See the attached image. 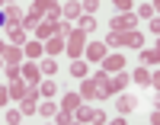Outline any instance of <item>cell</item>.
I'll use <instances>...</instances> for the list:
<instances>
[{
  "mask_svg": "<svg viewBox=\"0 0 160 125\" xmlns=\"http://www.w3.org/2000/svg\"><path fill=\"white\" fill-rule=\"evenodd\" d=\"M106 45H122V48H141L144 45V35L138 29H128V32H109L106 35Z\"/></svg>",
  "mask_w": 160,
  "mask_h": 125,
  "instance_id": "6da1fadb",
  "label": "cell"
},
{
  "mask_svg": "<svg viewBox=\"0 0 160 125\" xmlns=\"http://www.w3.org/2000/svg\"><path fill=\"white\" fill-rule=\"evenodd\" d=\"M83 48H87V32L83 29H71L68 32V42H64V51H68L71 58H80Z\"/></svg>",
  "mask_w": 160,
  "mask_h": 125,
  "instance_id": "7a4b0ae2",
  "label": "cell"
},
{
  "mask_svg": "<svg viewBox=\"0 0 160 125\" xmlns=\"http://www.w3.org/2000/svg\"><path fill=\"white\" fill-rule=\"evenodd\" d=\"M109 26H112V32H128V29H135V26H138V16H135V13H115V16L109 19Z\"/></svg>",
  "mask_w": 160,
  "mask_h": 125,
  "instance_id": "3957f363",
  "label": "cell"
},
{
  "mask_svg": "<svg viewBox=\"0 0 160 125\" xmlns=\"http://www.w3.org/2000/svg\"><path fill=\"white\" fill-rule=\"evenodd\" d=\"M74 119L77 122H106V112H102V109H93V106H77L74 109Z\"/></svg>",
  "mask_w": 160,
  "mask_h": 125,
  "instance_id": "277c9868",
  "label": "cell"
},
{
  "mask_svg": "<svg viewBox=\"0 0 160 125\" xmlns=\"http://www.w3.org/2000/svg\"><path fill=\"white\" fill-rule=\"evenodd\" d=\"M58 32H61V23H58V19H42V23L35 26V35H38V39H51V35H58ZM61 35H64V32H61Z\"/></svg>",
  "mask_w": 160,
  "mask_h": 125,
  "instance_id": "5b68a950",
  "label": "cell"
},
{
  "mask_svg": "<svg viewBox=\"0 0 160 125\" xmlns=\"http://www.w3.org/2000/svg\"><path fill=\"white\" fill-rule=\"evenodd\" d=\"M99 64H102L99 71H106V74H115V71H122V67H125V58H122V55H106V58H102Z\"/></svg>",
  "mask_w": 160,
  "mask_h": 125,
  "instance_id": "8992f818",
  "label": "cell"
},
{
  "mask_svg": "<svg viewBox=\"0 0 160 125\" xmlns=\"http://www.w3.org/2000/svg\"><path fill=\"white\" fill-rule=\"evenodd\" d=\"M64 42H68V35H51V39H45V55H51V58H55L58 51H64Z\"/></svg>",
  "mask_w": 160,
  "mask_h": 125,
  "instance_id": "52a82bcc",
  "label": "cell"
},
{
  "mask_svg": "<svg viewBox=\"0 0 160 125\" xmlns=\"http://www.w3.org/2000/svg\"><path fill=\"white\" fill-rule=\"evenodd\" d=\"M0 58H3V61H7V64H19V61H22V58H26V51H22V48H19V45H7V48H3V51H0Z\"/></svg>",
  "mask_w": 160,
  "mask_h": 125,
  "instance_id": "ba28073f",
  "label": "cell"
},
{
  "mask_svg": "<svg viewBox=\"0 0 160 125\" xmlns=\"http://www.w3.org/2000/svg\"><path fill=\"white\" fill-rule=\"evenodd\" d=\"M118 116H128L131 112V109H135L138 106V100H135V96H131V93H122V90H118Z\"/></svg>",
  "mask_w": 160,
  "mask_h": 125,
  "instance_id": "9c48e42d",
  "label": "cell"
},
{
  "mask_svg": "<svg viewBox=\"0 0 160 125\" xmlns=\"http://www.w3.org/2000/svg\"><path fill=\"white\" fill-rule=\"evenodd\" d=\"M83 55H87L90 61H102L106 58V42H90V45L83 48Z\"/></svg>",
  "mask_w": 160,
  "mask_h": 125,
  "instance_id": "30bf717a",
  "label": "cell"
},
{
  "mask_svg": "<svg viewBox=\"0 0 160 125\" xmlns=\"http://www.w3.org/2000/svg\"><path fill=\"white\" fill-rule=\"evenodd\" d=\"M131 80H138V83H144V87H151V83L157 87V74L151 77V71H148V64H144V67H138V71L131 74Z\"/></svg>",
  "mask_w": 160,
  "mask_h": 125,
  "instance_id": "8fae6325",
  "label": "cell"
},
{
  "mask_svg": "<svg viewBox=\"0 0 160 125\" xmlns=\"http://www.w3.org/2000/svg\"><path fill=\"white\" fill-rule=\"evenodd\" d=\"M19 77H22L26 83H38V80H42V71H38V64H26Z\"/></svg>",
  "mask_w": 160,
  "mask_h": 125,
  "instance_id": "7c38bea8",
  "label": "cell"
},
{
  "mask_svg": "<svg viewBox=\"0 0 160 125\" xmlns=\"http://www.w3.org/2000/svg\"><path fill=\"white\" fill-rule=\"evenodd\" d=\"M80 96H83V100H96V80H93V77H83V83H80Z\"/></svg>",
  "mask_w": 160,
  "mask_h": 125,
  "instance_id": "4fadbf2b",
  "label": "cell"
},
{
  "mask_svg": "<svg viewBox=\"0 0 160 125\" xmlns=\"http://www.w3.org/2000/svg\"><path fill=\"white\" fill-rule=\"evenodd\" d=\"M38 71H42V77H55V74H58V61L48 55V58H45L42 64H38Z\"/></svg>",
  "mask_w": 160,
  "mask_h": 125,
  "instance_id": "5bb4252c",
  "label": "cell"
},
{
  "mask_svg": "<svg viewBox=\"0 0 160 125\" xmlns=\"http://www.w3.org/2000/svg\"><path fill=\"white\" fill-rule=\"evenodd\" d=\"M10 96H13V100H22V93H26V80L22 77H16V80H10Z\"/></svg>",
  "mask_w": 160,
  "mask_h": 125,
  "instance_id": "9a60e30c",
  "label": "cell"
},
{
  "mask_svg": "<svg viewBox=\"0 0 160 125\" xmlns=\"http://www.w3.org/2000/svg\"><path fill=\"white\" fill-rule=\"evenodd\" d=\"M83 103V96H77V93H64V103H61V109H68V112H74V109Z\"/></svg>",
  "mask_w": 160,
  "mask_h": 125,
  "instance_id": "2e32d148",
  "label": "cell"
},
{
  "mask_svg": "<svg viewBox=\"0 0 160 125\" xmlns=\"http://www.w3.org/2000/svg\"><path fill=\"white\" fill-rule=\"evenodd\" d=\"M61 13H64V19H77L80 13H83V7H80L77 0H71V3H64V10H61Z\"/></svg>",
  "mask_w": 160,
  "mask_h": 125,
  "instance_id": "e0dca14e",
  "label": "cell"
},
{
  "mask_svg": "<svg viewBox=\"0 0 160 125\" xmlns=\"http://www.w3.org/2000/svg\"><path fill=\"white\" fill-rule=\"evenodd\" d=\"M80 29H83V32H93V29H96V19H93V13H80Z\"/></svg>",
  "mask_w": 160,
  "mask_h": 125,
  "instance_id": "ac0fdd59",
  "label": "cell"
},
{
  "mask_svg": "<svg viewBox=\"0 0 160 125\" xmlns=\"http://www.w3.org/2000/svg\"><path fill=\"white\" fill-rule=\"evenodd\" d=\"M10 42H13V45H22V42H26V29H22V26H10Z\"/></svg>",
  "mask_w": 160,
  "mask_h": 125,
  "instance_id": "d6986e66",
  "label": "cell"
},
{
  "mask_svg": "<svg viewBox=\"0 0 160 125\" xmlns=\"http://www.w3.org/2000/svg\"><path fill=\"white\" fill-rule=\"evenodd\" d=\"M135 16H141V19H154V16H157V0H154V3H144Z\"/></svg>",
  "mask_w": 160,
  "mask_h": 125,
  "instance_id": "ffe728a7",
  "label": "cell"
},
{
  "mask_svg": "<svg viewBox=\"0 0 160 125\" xmlns=\"http://www.w3.org/2000/svg\"><path fill=\"white\" fill-rule=\"evenodd\" d=\"M3 13H7V23H10V26H19V23H22V13H19V7H7Z\"/></svg>",
  "mask_w": 160,
  "mask_h": 125,
  "instance_id": "44dd1931",
  "label": "cell"
},
{
  "mask_svg": "<svg viewBox=\"0 0 160 125\" xmlns=\"http://www.w3.org/2000/svg\"><path fill=\"white\" fill-rule=\"evenodd\" d=\"M22 51H26V58H38V55L45 51V45H38V42H26Z\"/></svg>",
  "mask_w": 160,
  "mask_h": 125,
  "instance_id": "7402d4cb",
  "label": "cell"
},
{
  "mask_svg": "<svg viewBox=\"0 0 160 125\" xmlns=\"http://www.w3.org/2000/svg\"><path fill=\"white\" fill-rule=\"evenodd\" d=\"M38 93H42V96H48V100H51V96H58V83H55V80H45L42 87H38Z\"/></svg>",
  "mask_w": 160,
  "mask_h": 125,
  "instance_id": "603a6c76",
  "label": "cell"
},
{
  "mask_svg": "<svg viewBox=\"0 0 160 125\" xmlns=\"http://www.w3.org/2000/svg\"><path fill=\"white\" fill-rule=\"evenodd\" d=\"M157 61H160V51H157V48L141 51V64H157Z\"/></svg>",
  "mask_w": 160,
  "mask_h": 125,
  "instance_id": "cb8c5ba5",
  "label": "cell"
},
{
  "mask_svg": "<svg viewBox=\"0 0 160 125\" xmlns=\"http://www.w3.org/2000/svg\"><path fill=\"white\" fill-rule=\"evenodd\" d=\"M71 77H87V64L80 58H74V64H71Z\"/></svg>",
  "mask_w": 160,
  "mask_h": 125,
  "instance_id": "d4e9b609",
  "label": "cell"
},
{
  "mask_svg": "<svg viewBox=\"0 0 160 125\" xmlns=\"http://www.w3.org/2000/svg\"><path fill=\"white\" fill-rule=\"evenodd\" d=\"M55 122H58V125H71V122H74V112H68V109H58V112H55Z\"/></svg>",
  "mask_w": 160,
  "mask_h": 125,
  "instance_id": "484cf974",
  "label": "cell"
},
{
  "mask_svg": "<svg viewBox=\"0 0 160 125\" xmlns=\"http://www.w3.org/2000/svg\"><path fill=\"white\" fill-rule=\"evenodd\" d=\"M38 112H42L45 119H55V112H58V106H55V103H42V106H38Z\"/></svg>",
  "mask_w": 160,
  "mask_h": 125,
  "instance_id": "4316f807",
  "label": "cell"
},
{
  "mask_svg": "<svg viewBox=\"0 0 160 125\" xmlns=\"http://www.w3.org/2000/svg\"><path fill=\"white\" fill-rule=\"evenodd\" d=\"M38 23H42V16H38V13H32V10H29V16H26V23H22V29H35Z\"/></svg>",
  "mask_w": 160,
  "mask_h": 125,
  "instance_id": "83f0119b",
  "label": "cell"
},
{
  "mask_svg": "<svg viewBox=\"0 0 160 125\" xmlns=\"http://www.w3.org/2000/svg\"><path fill=\"white\" fill-rule=\"evenodd\" d=\"M22 122V109H10L7 112V125H19Z\"/></svg>",
  "mask_w": 160,
  "mask_h": 125,
  "instance_id": "f1b7e54d",
  "label": "cell"
},
{
  "mask_svg": "<svg viewBox=\"0 0 160 125\" xmlns=\"http://www.w3.org/2000/svg\"><path fill=\"white\" fill-rule=\"evenodd\" d=\"M80 7H83V13H96L99 10V0H80Z\"/></svg>",
  "mask_w": 160,
  "mask_h": 125,
  "instance_id": "f546056e",
  "label": "cell"
},
{
  "mask_svg": "<svg viewBox=\"0 0 160 125\" xmlns=\"http://www.w3.org/2000/svg\"><path fill=\"white\" fill-rule=\"evenodd\" d=\"M112 3L118 7V13H128L131 10V0H112Z\"/></svg>",
  "mask_w": 160,
  "mask_h": 125,
  "instance_id": "4dcf8cb0",
  "label": "cell"
},
{
  "mask_svg": "<svg viewBox=\"0 0 160 125\" xmlns=\"http://www.w3.org/2000/svg\"><path fill=\"white\" fill-rule=\"evenodd\" d=\"M7 77L16 80V77H19V64H7Z\"/></svg>",
  "mask_w": 160,
  "mask_h": 125,
  "instance_id": "1f68e13d",
  "label": "cell"
},
{
  "mask_svg": "<svg viewBox=\"0 0 160 125\" xmlns=\"http://www.w3.org/2000/svg\"><path fill=\"white\" fill-rule=\"evenodd\" d=\"M7 100H10V90H7V87H0V106H3Z\"/></svg>",
  "mask_w": 160,
  "mask_h": 125,
  "instance_id": "d6a6232c",
  "label": "cell"
},
{
  "mask_svg": "<svg viewBox=\"0 0 160 125\" xmlns=\"http://www.w3.org/2000/svg\"><path fill=\"white\" fill-rule=\"evenodd\" d=\"M0 26H7V13L3 10H0Z\"/></svg>",
  "mask_w": 160,
  "mask_h": 125,
  "instance_id": "836d02e7",
  "label": "cell"
},
{
  "mask_svg": "<svg viewBox=\"0 0 160 125\" xmlns=\"http://www.w3.org/2000/svg\"><path fill=\"white\" fill-rule=\"evenodd\" d=\"M3 48H7V45H3V42H0V51H3Z\"/></svg>",
  "mask_w": 160,
  "mask_h": 125,
  "instance_id": "e575fe53",
  "label": "cell"
},
{
  "mask_svg": "<svg viewBox=\"0 0 160 125\" xmlns=\"http://www.w3.org/2000/svg\"><path fill=\"white\" fill-rule=\"evenodd\" d=\"M0 3H10V0H0Z\"/></svg>",
  "mask_w": 160,
  "mask_h": 125,
  "instance_id": "d590c367",
  "label": "cell"
}]
</instances>
